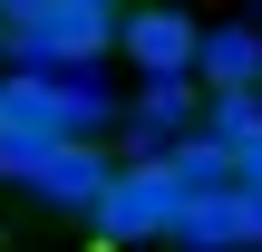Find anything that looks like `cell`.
I'll list each match as a JSON object with an SVG mask.
<instances>
[{
	"instance_id": "1",
	"label": "cell",
	"mask_w": 262,
	"mask_h": 252,
	"mask_svg": "<svg viewBox=\"0 0 262 252\" xmlns=\"http://www.w3.org/2000/svg\"><path fill=\"white\" fill-rule=\"evenodd\" d=\"M185 204H194V185H185L175 155H126L88 223H97V243H126V252H136V243H175Z\"/></svg>"
},
{
	"instance_id": "2",
	"label": "cell",
	"mask_w": 262,
	"mask_h": 252,
	"mask_svg": "<svg viewBox=\"0 0 262 252\" xmlns=\"http://www.w3.org/2000/svg\"><path fill=\"white\" fill-rule=\"evenodd\" d=\"M117 146L107 136H68V146H19V136H0V175L10 185H29V194H49L58 214H97V194L117 185Z\"/></svg>"
},
{
	"instance_id": "3",
	"label": "cell",
	"mask_w": 262,
	"mask_h": 252,
	"mask_svg": "<svg viewBox=\"0 0 262 252\" xmlns=\"http://www.w3.org/2000/svg\"><path fill=\"white\" fill-rule=\"evenodd\" d=\"M117 29L126 19H107L88 0H39L29 19H10V68H88L117 49Z\"/></svg>"
},
{
	"instance_id": "4",
	"label": "cell",
	"mask_w": 262,
	"mask_h": 252,
	"mask_svg": "<svg viewBox=\"0 0 262 252\" xmlns=\"http://www.w3.org/2000/svg\"><path fill=\"white\" fill-rule=\"evenodd\" d=\"M204 107H214V87H204V78H136L117 155H175L185 136H204Z\"/></svg>"
},
{
	"instance_id": "5",
	"label": "cell",
	"mask_w": 262,
	"mask_h": 252,
	"mask_svg": "<svg viewBox=\"0 0 262 252\" xmlns=\"http://www.w3.org/2000/svg\"><path fill=\"white\" fill-rule=\"evenodd\" d=\"M117 49H126L136 78H194L204 68V19H185L175 0H146V10H126Z\"/></svg>"
},
{
	"instance_id": "6",
	"label": "cell",
	"mask_w": 262,
	"mask_h": 252,
	"mask_svg": "<svg viewBox=\"0 0 262 252\" xmlns=\"http://www.w3.org/2000/svg\"><path fill=\"white\" fill-rule=\"evenodd\" d=\"M214 97H253L262 87V19H224L204 29V68H194Z\"/></svg>"
},
{
	"instance_id": "7",
	"label": "cell",
	"mask_w": 262,
	"mask_h": 252,
	"mask_svg": "<svg viewBox=\"0 0 262 252\" xmlns=\"http://www.w3.org/2000/svg\"><path fill=\"white\" fill-rule=\"evenodd\" d=\"M175 243H185V252H253V233H243V185L194 194V204H185V223H175Z\"/></svg>"
},
{
	"instance_id": "8",
	"label": "cell",
	"mask_w": 262,
	"mask_h": 252,
	"mask_svg": "<svg viewBox=\"0 0 262 252\" xmlns=\"http://www.w3.org/2000/svg\"><path fill=\"white\" fill-rule=\"evenodd\" d=\"M204 136H224V146L243 155V146L262 136V87H253V97H214V107H204Z\"/></svg>"
},
{
	"instance_id": "9",
	"label": "cell",
	"mask_w": 262,
	"mask_h": 252,
	"mask_svg": "<svg viewBox=\"0 0 262 252\" xmlns=\"http://www.w3.org/2000/svg\"><path fill=\"white\" fill-rule=\"evenodd\" d=\"M243 233H253V252H262V185H243Z\"/></svg>"
},
{
	"instance_id": "10",
	"label": "cell",
	"mask_w": 262,
	"mask_h": 252,
	"mask_svg": "<svg viewBox=\"0 0 262 252\" xmlns=\"http://www.w3.org/2000/svg\"><path fill=\"white\" fill-rule=\"evenodd\" d=\"M243 185H262V136H253V146H243Z\"/></svg>"
},
{
	"instance_id": "11",
	"label": "cell",
	"mask_w": 262,
	"mask_h": 252,
	"mask_svg": "<svg viewBox=\"0 0 262 252\" xmlns=\"http://www.w3.org/2000/svg\"><path fill=\"white\" fill-rule=\"evenodd\" d=\"M29 10H39V0H0V19H29Z\"/></svg>"
},
{
	"instance_id": "12",
	"label": "cell",
	"mask_w": 262,
	"mask_h": 252,
	"mask_svg": "<svg viewBox=\"0 0 262 252\" xmlns=\"http://www.w3.org/2000/svg\"><path fill=\"white\" fill-rule=\"evenodd\" d=\"M88 10H107V19H126V0H88Z\"/></svg>"
},
{
	"instance_id": "13",
	"label": "cell",
	"mask_w": 262,
	"mask_h": 252,
	"mask_svg": "<svg viewBox=\"0 0 262 252\" xmlns=\"http://www.w3.org/2000/svg\"><path fill=\"white\" fill-rule=\"evenodd\" d=\"M0 58H10V19H0Z\"/></svg>"
},
{
	"instance_id": "14",
	"label": "cell",
	"mask_w": 262,
	"mask_h": 252,
	"mask_svg": "<svg viewBox=\"0 0 262 252\" xmlns=\"http://www.w3.org/2000/svg\"><path fill=\"white\" fill-rule=\"evenodd\" d=\"M97 252H126V243H97Z\"/></svg>"
}]
</instances>
